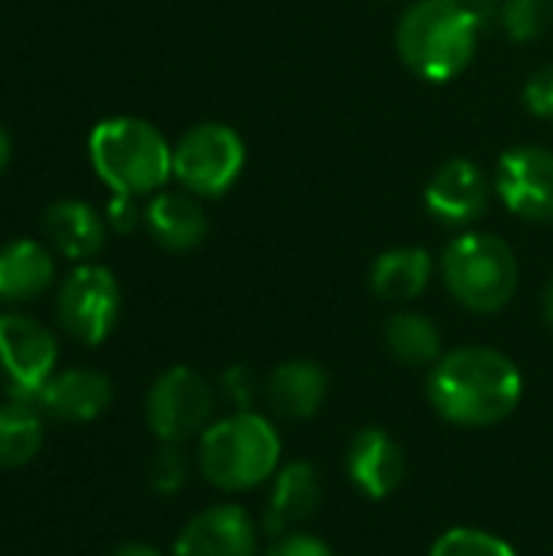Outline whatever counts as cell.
Returning <instances> with one entry per match:
<instances>
[{
	"mask_svg": "<svg viewBox=\"0 0 553 556\" xmlns=\"http://www.w3.org/2000/svg\"><path fill=\"white\" fill-rule=\"evenodd\" d=\"M502 202L531 222L553 218V153L544 147H515L499 160Z\"/></svg>",
	"mask_w": 553,
	"mask_h": 556,
	"instance_id": "30bf717a",
	"label": "cell"
},
{
	"mask_svg": "<svg viewBox=\"0 0 553 556\" xmlns=\"http://www.w3.org/2000/svg\"><path fill=\"white\" fill-rule=\"evenodd\" d=\"M463 3H466V0H463Z\"/></svg>",
	"mask_w": 553,
	"mask_h": 556,
	"instance_id": "d6a6232c",
	"label": "cell"
},
{
	"mask_svg": "<svg viewBox=\"0 0 553 556\" xmlns=\"http://www.w3.org/2000/svg\"><path fill=\"white\" fill-rule=\"evenodd\" d=\"M134 199H137V195H121V192L111 195V202H108V218H104L108 228H114V231H121V235H127V231L137 228L140 208H137Z\"/></svg>",
	"mask_w": 553,
	"mask_h": 556,
	"instance_id": "f1b7e54d",
	"label": "cell"
},
{
	"mask_svg": "<svg viewBox=\"0 0 553 556\" xmlns=\"http://www.w3.org/2000/svg\"><path fill=\"white\" fill-rule=\"evenodd\" d=\"M544 319H548V326H553V283L544 293Z\"/></svg>",
	"mask_w": 553,
	"mask_h": 556,
	"instance_id": "1f68e13d",
	"label": "cell"
},
{
	"mask_svg": "<svg viewBox=\"0 0 553 556\" xmlns=\"http://www.w3.org/2000/svg\"><path fill=\"white\" fill-rule=\"evenodd\" d=\"M189 482V463L176 443H163V450L153 453L150 459V489L156 495H176Z\"/></svg>",
	"mask_w": 553,
	"mask_h": 556,
	"instance_id": "d4e9b609",
	"label": "cell"
},
{
	"mask_svg": "<svg viewBox=\"0 0 553 556\" xmlns=\"http://www.w3.org/2000/svg\"><path fill=\"white\" fill-rule=\"evenodd\" d=\"M244 169V140L228 124H199L173 147V176L196 195L228 192Z\"/></svg>",
	"mask_w": 553,
	"mask_h": 556,
	"instance_id": "8992f818",
	"label": "cell"
},
{
	"mask_svg": "<svg viewBox=\"0 0 553 556\" xmlns=\"http://www.w3.org/2000/svg\"><path fill=\"white\" fill-rule=\"evenodd\" d=\"M525 104L538 114V117H548L553 121V65L538 68L528 85H525Z\"/></svg>",
	"mask_w": 553,
	"mask_h": 556,
	"instance_id": "484cf974",
	"label": "cell"
},
{
	"mask_svg": "<svg viewBox=\"0 0 553 556\" xmlns=\"http://www.w3.org/2000/svg\"><path fill=\"white\" fill-rule=\"evenodd\" d=\"M319 498H323L319 472L310 463L300 459V463L277 469L274 489L267 498V511H264V531L271 538L293 534V528H300L303 521H310L316 515Z\"/></svg>",
	"mask_w": 553,
	"mask_h": 556,
	"instance_id": "9a60e30c",
	"label": "cell"
},
{
	"mask_svg": "<svg viewBox=\"0 0 553 556\" xmlns=\"http://www.w3.org/2000/svg\"><path fill=\"white\" fill-rule=\"evenodd\" d=\"M42 446L39 407L10 401L0 407V469H16L33 463Z\"/></svg>",
	"mask_w": 553,
	"mask_h": 556,
	"instance_id": "7402d4cb",
	"label": "cell"
},
{
	"mask_svg": "<svg viewBox=\"0 0 553 556\" xmlns=\"http://www.w3.org/2000/svg\"><path fill=\"white\" fill-rule=\"evenodd\" d=\"M430 277H433V261L424 248H394L372 264V290L391 303H407L420 296Z\"/></svg>",
	"mask_w": 553,
	"mask_h": 556,
	"instance_id": "ffe728a7",
	"label": "cell"
},
{
	"mask_svg": "<svg viewBox=\"0 0 553 556\" xmlns=\"http://www.w3.org/2000/svg\"><path fill=\"white\" fill-rule=\"evenodd\" d=\"M10 150H13V147H10V134H7V130L0 127V169H3L7 163H10Z\"/></svg>",
	"mask_w": 553,
	"mask_h": 556,
	"instance_id": "4dcf8cb0",
	"label": "cell"
},
{
	"mask_svg": "<svg viewBox=\"0 0 553 556\" xmlns=\"http://www.w3.org/2000/svg\"><path fill=\"white\" fill-rule=\"evenodd\" d=\"M443 280L460 306L499 313L518 290V261L502 238L466 231L443 251Z\"/></svg>",
	"mask_w": 553,
	"mask_h": 556,
	"instance_id": "5b68a950",
	"label": "cell"
},
{
	"mask_svg": "<svg viewBox=\"0 0 553 556\" xmlns=\"http://www.w3.org/2000/svg\"><path fill=\"white\" fill-rule=\"evenodd\" d=\"M222 391H225V397H228L238 410H251V401H254V394H257V381H254V375H251L244 365H235V368H228V371L222 375Z\"/></svg>",
	"mask_w": 553,
	"mask_h": 556,
	"instance_id": "4316f807",
	"label": "cell"
},
{
	"mask_svg": "<svg viewBox=\"0 0 553 556\" xmlns=\"http://www.w3.org/2000/svg\"><path fill=\"white\" fill-rule=\"evenodd\" d=\"M553 20V0H505L502 7V23L512 39L528 42L544 36V29Z\"/></svg>",
	"mask_w": 553,
	"mask_h": 556,
	"instance_id": "cb8c5ba5",
	"label": "cell"
},
{
	"mask_svg": "<svg viewBox=\"0 0 553 556\" xmlns=\"http://www.w3.org/2000/svg\"><path fill=\"white\" fill-rule=\"evenodd\" d=\"M143 218H147L150 235L169 251H192L209 235V218H205L202 205L186 192L153 195Z\"/></svg>",
	"mask_w": 553,
	"mask_h": 556,
	"instance_id": "d6986e66",
	"label": "cell"
},
{
	"mask_svg": "<svg viewBox=\"0 0 553 556\" xmlns=\"http://www.w3.org/2000/svg\"><path fill=\"white\" fill-rule=\"evenodd\" d=\"M114 391L111 381L95 368H68L49 378V384L39 394V410H46L55 420L68 424H88L101 417L111 404Z\"/></svg>",
	"mask_w": 553,
	"mask_h": 556,
	"instance_id": "5bb4252c",
	"label": "cell"
},
{
	"mask_svg": "<svg viewBox=\"0 0 553 556\" xmlns=\"http://www.w3.org/2000/svg\"><path fill=\"white\" fill-rule=\"evenodd\" d=\"M59 326L81 345H101L121 316V287L101 264H78L55 296Z\"/></svg>",
	"mask_w": 553,
	"mask_h": 556,
	"instance_id": "52a82bcc",
	"label": "cell"
},
{
	"mask_svg": "<svg viewBox=\"0 0 553 556\" xmlns=\"http://www.w3.org/2000/svg\"><path fill=\"white\" fill-rule=\"evenodd\" d=\"M267 404L287 420H310L319 414L329 394V378L316 362H284L267 378Z\"/></svg>",
	"mask_w": 553,
	"mask_h": 556,
	"instance_id": "2e32d148",
	"label": "cell"
},
{
	"mask_svg": "<svg viewBox=\"0 0 553 556\" xmlns=\"http://www.w3.org/2000/svg\"><path fill=\"white\" fill-rule=\"evenodd\" d=\"M59 345L55 336L23 313L0 316V371L7 378L10 401L39 407V394L55 375Z\"/></svg>",
	"mask_w": 553,
	"mask_h": 556,
	"instance_id": "ba28073f",
	"label": "cell"
},
{
	"mask_svg": "<svg viewBox=\"0 0 553 556\" xmlns=\"http://www.w3.org/2000/svg\"><path fill=\"white\" fill-rule=\"evenodd\" d=\"M111 556H160V551H153L147 544H121Z\"/></svg>",
	"mask_w": 553,
	"mask_h": 556,
	"instance_id": "f546056e",
	"label": "cell"
},
{
	"mask_svg": "<svg viewBox=\"0 0 553 556\" xmlns=\"http://www.w3.org/2000/svg\"><path fill=\"white\" fill-rule=\"evenodd\" d=\"M173 556H257V525L238 505L205 508L179 531Z\"/></svg>",
	"mask_w": 553,
	"mask_h": 556,
	"instance_id": "8fae6325",
	"label": "cell"
},
{
	"mask_svg": "<svg viewBox=\"0 0 553 556\" xmlns=\"http://www.w3.org/2000/svg\"><path fill=\"white\" fill-rule=\"evenodd\" d=\"M104 218L81 199L52 202L42 215V231L68 261H88L104 248Z\"/></svg>",
	"mask_w": 553,
	"mask_h": 556,
	"instance_id": "e0dca14e",
	"label": "cell"
},
{
	"mask_svg": "<svg viewBox=\"0 0 553 556\" xmlns=\"http://www.w3.org/2000/svg\"><path fill=\"white\" fill-rule=\"evenodd\" d=\"M430 556H518L502 538L476 528H453L437 538Z\"/></svg>",
	"mask_w": 553,
	"mask_h": 556,
	"instance_id": "603a6c76",
	"label": "cell"
},
{
	"mask_svg": "<svg viewBox=\"0 0 553 556\" xmlns=\"http://www.w3.org/2000/svg\"><path fill=\"white\" fill-rule=\"evenodd\" d=\"M264 556H332V551L313 534H284L274 538V547Z\"/></svg>",
	"mask_w": 553,
	"mask_h": 556,
	"instance_id": "83f0119b",
	"label": "cell"
},
{
	"mask_svg": "<svg viewBox=\"0 0 553 556\" xmlns=\"http://www.w3.org/2000/svg\"><path fill=\"white\" fill-rule=\"evenodd\" d=\"M284 443L271 420L254 410H235L199 437V469L222 492H248L280 469Z\"/></svg>",
	"mask_w": 553,
	"mask_h": 556,
	"instance_id": "3957f363",
	"label": "cell"
},
{
	"mask_svg": "<svg viewBox=\"0 0 553 556\" xmlns=\"http://www.w3.org/2000/svg\"><path fill=\"white\" fill-rule=\"evenodd\" d=\"M479 20L463 0H420L398 26V52L427 81H450L476 55Z\"/></svg>",
	"mask_w": 553,
	"mask_h": 556,
	"instance_id": "7a4b0ae2",
	"label": "cell"
},
{
	"mask_svg": "<svg viewBox=\"0 0 553 556\" xmlns=\"http://www.w3.org/2000/svg\"><path fill=\"white\" fill-rule=\"evenodd\" d=\"M385 345L407 368H427L443 358V339H440L437 323L411 309L394 313L385 323Z\"/></svg>",
	"mask_w": 553,
	"mask_h": 556,
	"instance_id": "44dd1931",
	"label": "cell"
},
{
	"mask_svg": "<svg viewBox=\"0 0 553 556\" xmlns=\"http://www.w3.org/2000/svg\"><path fill=\"white\" fill-rule=\"evenodd\" d=\"M525 394L518 365L499 349L466 345L447 352L430 378L427 397L433 410L456 427H495L515 414Z\"/></svg>",
	"mask_w": 553,
	"mask_h": 556,
	"instance_id": "6da1fadb",
	"label": "cell"
},
{
	"mask_svg": "<svg viewBox=\"0 0 553 556\" xmlns=\"http://www.w3.org/2000/svg\"><path fill=\"white\" fill-rule=\"evenodd\" d=\"M345 472H349L352 485L365 498L381 502V498H388V495H394L401 489L404 472H407V459H404L401 443L388 430L365 427L349 443Z\"/></svg>",
	"mask_w": 553,
	"mask_h": 556,
	"instance_id": "7c38bea8",
	"label": "cell"
},
{
	"mask_svg": "<svg viewBox=\"0 0 553 556\" xmlns=\"http://www.w3.org/2000/svg\"><path fill=\"white\" fill-rule=\"evenodd\" d=\"M91 166L111 192L150 195L173 176V147L140 117L101 121L88 137Z\"/></svg>",
	"mask_w": 553,
	"mask_h": 556,
	"instance_id": "277c9868",
	"label": "cell"
},
{
	"mask_svg": "<svg viewBox=\"0 0 553 556\" xmlns=\"http://www.w3.org/2000/svg\"><path fill=\"white\" fill-rule=\"evenodd\" d=\"M424 202L430 215L440 218L443 225H469L489 205V179L476 163L450 160L427 182Z\"/></svg>",
	"mask_w": 553,
	"mask_h": 556,
	"instance_id": "4fadbf2b",
	"label": "cell"
},
{
	"mask_svg": "<svg viewBox=\"0 0 553 556\" xmlns=\"http://www.w3.org/2000/svg\"><path fill=\"white\" fill-rule=\"evenodd\" d=\"M209 420H212V388L199 371L176 365L153 381L147 394V424L156 440L179 446L205 433Z\"/></svg>",
	"mask_w": 553,
	"mask_h": 556,
	"instance_id": "9c48e42d",
	"label": "cell"
},
{
	"mask_svg": "<svg viewBox=\"0 0 553 556\" xmlns=\"http://www.w3.org/2000/svg\"><path fill=\"white\" fill-rule=\"evenodd\" d=\"M55 280L52 254L29 238L0 248V303H29Z\"/></svg>",
	"mask_w": 553,
	"mask_h": 556,
	"instance_id": "ac0fdd59",
	"label": "cell"
}]
</instances>
